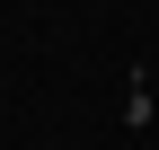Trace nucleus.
<instances>
[{
  "label": "nucleus",
  "mask_w": 159,
  "mask_h": 150,
  "mask_svg": "<svg viewBox=\"0 0 159 150\" xmlns=\"http://www.w3.org/2000/svg\"><path fill=\"white\" fill-rule=\"evenodd\" d=\"M124 124H133V133L150 124V88H142V71H133V88H124Z\"/></svg>",
  "instance_id": "nucleus-1"
}]
</instances>
